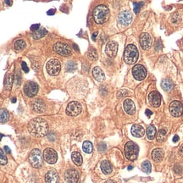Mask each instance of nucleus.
Listing matches in <instances>:
<instances>
[{
    "mask_svg": "<svg viewBox=\"0 0 183 183\" xmlns=\"http://www.w3.org/2000/svg\"><path fill=\"white\" fill-rule=\"evenodd\" d=\"M28 131L31 135L37 137H42L47 134L48 125L45 120L42 118H36L30 121L28 125Z\"/></svg>",
    "mask_w": 183,
    "mask_h": 183,
    "instance_id": "1",
    "label": "nucleus"
},
{
    "mask_svg": "<svg viewBox=\"0 0 183 183\" xmlns=\"http://www.w3.org/2000/svg\"><path fill=\"white\" fill-rule=\"evenodd\" d=\"M93 19L97 24H104L109 18V10L105 5H98L93 10Z\"/></svg>",
    "mask_w": 183,
    "mask_h": 183,
    "instance_id": "2",
    "label": "nucleus"
},
{
    "mask_svg": "<svg viewBox=\"0 0 183 183\" xmlns=\"http://www.w3.org/2000/svg\"><path fill=\"white\" fill-rule=\"evenodd\" d=\"M139 53L138 50L133 44H130L125 49L124 53V60L128 65H132L135 64L138 60Z\"/></svg>",
    "mask_w": 183,
    "mask_h": 183,
    "instance_id": "3",
    "label": "nucleus"
},
{
    "mask_svg": "<svg viewBox=\"0 0 183 183\" xmlns=\"http://www.w3.org/2000/svg\"><path fill=\"white\" fill-rule=\"evenodd\" d=\"M139 152L138 146L133 142H128L125 146V154L129 160H135L137 159Z\"/></svg>",
    "mask_w": 183,
    "mask_h": 183,
    "instance_id": "4",
    "label": "nucleus"
},
{
    "mask_svg": "<svg viewBox=\"0 0 183 183\" xmlns=\"http://www.w3.org/2000/svg\"><path fill=\"white\" fill-rule=\"evenodd\" d=\"M29 162L34 168H40L42 164V157L39 149H33L29 155Z\"/></svg>",
    "mask_w": 183,
    "mask_h": 183,
    "instance_id": "5",
    "label": "nucleus"
},
{
    "mask_svg": "<svg viewBox=\"0 0 183 183\" xmlns=\"http://www.w3.org/2000/svg\"><path fill=\"white\" fill-rule=\"evenodd\" d=\"M46 69L47 73L50 75H56L60 73L61 70L60 62L56 59H53L47 62L46 65Z\"/></svg>",
    "mask_w": 183,
    "mask_h": 183,
    "instance_id": "6",
    "label": "nucleus"
},
{
    "mask_svg": "<svg viewBox=\"0 0 183 183\" xmlns=\"http://www.w3.org/2000/svg\"><path fill=\"white\" fill-rule=\"evenodd\" d=\"M81 109H82V108H81L80 103L75 101L70 102L67 105L66 114L69 116H77V115L81 114Z\"/></svg>",
    "mask_w": 183,
    "mask_h": 183,
    "instance_id": "7",
    "label": "nucleus"
},
{
    "mask_svg": "<svg viewBox=\"0 0 183 183\" xmlns=\"http://www.w3.org/2000/svg\"><path fill=\"white\" fill-rule=\"evenodd\" d=\"M53 47H54V50L57 54L62 55V56H69L70 54H71L70 47L64 42H58L54 44Z\"/></svg>",
    "mask_w": 183,
    "mask_h": 183,
    "instance_id": "8",
    "label": "nucleus"
},
{
    "mask_svg": "<svg viewBox=\"0 0 183 183\" xmlns=\"http://www.w3.org/2000/svg\"><path fill=\"white\" fill-rule=\"evenodd\" d=\"M132 75L136 80L142 81L147 76V70L142 65H136L132 69Z\"/></svg>",
    "mask_w": 183,
    "mask_h": 183,
    "instance_id": "9",
    "label": "nucleus"
},
{
    "mask_svg": "<svg viewBox=\"0 0 183 183\" xmlns=\"http://www.w3.org/2000/svg\"><path fill=\"white\" fill-rule=\"evenodd\" d=\"M43 159L47 164H55L58 159V155H57L56 151L50 148L46 149L43 152Z\"/></svg>",
    "mask_w": 183,
    "mask_h": 183,
    "instance_id": "10",
    "label": "nucleus"
},
{
    "mask_svg": "<svg viewBox=\"0 0 183 183\" xmlns=\"http://www.w3.org/2000/svg\"><path fill=\"white\" fill-rule=\"evenodd\" d=\"M169 112L174 117H180L183 114V104L179 101H173L169 105Z\"/></svg>",
    "mask_w": 183,
    "mask_h": 183,
    "instance_id": "11",
    "label": "nucleus"
},
{
    "mask_svg": "<svg viewBox=\"0 0 183 183\" xmlns=\"http://www.w3.org/2000/svg\"><path fill=\"white\" fill-rule=\"evenodd\" d=\"M37 92H38V85L33 81L27 82L24 87V93L29 98L34 97L37 93Z\"/></svg>",
    "mask_w": 183,
    "mask_h": 183,
    "instance_id": "12",
    "label": "nucleus"
},
{
    "mask_svg": "<svg viewBox=\"0 0 183 183\" xmlns=\"http://www.w3.org/2000/svg\"><path fill=\"white\" fill-rule=\"evenodd\" d=\"M80 174L78 170L74 169H68L65 174V178L67 183H76L79 180Z\"/></svg>",
    "mask_w": 183,
    "mask_h": 183,
    "instance_id": "13",
    "label": "nucleus"
},
{
    "mask_svg": "<svg viewBox=\"0 0 183 183\" xmlns=\"http://www.w3.org/2000/svg\"><path fill=\"white\" fill-rule=\"evenodd\" d=\"M149 101L153 107L158 108L161 103V95L156 91H153L149 93Z\"/></svg>",
    "mask_w": 183,
    "mask_h": 183,
    "instance_id": "14",
    "label": "nucleus"
},
{
    "mask_svg": "<svg viewBox=\"0 0 183 183\" xmlns=\"http://www.w3.org/2000/svg\"><path fill=\"white\" fill-rule=\"evenodd\" d=\"M118 20H119V23L122 26H128L132 20V14L130 11H127V10L123 11L119 14Z\"/></svg>",
    "mask_w": 183,
    "mask_h": 183,
    "instance_id": "15",
    "label": "nucleus"
},
{
    "mask_svg": "<svg viewBox=\"0 0 183 183\" xmlns=\"http://www.w3.org/2000/svg\"><path fill=\"white\" fill-rule=\"evenodd\" d=\"M117 51H118V43L116 42L111 41L106 45L105 52H106V54H107L108 57L115 58L116 54H117Z\"/></svg>",
    "mask_w": 183,
    "mask_h": 183,
    "instance_id": "16",
    "label": "nucleus"
},
{
    "mask_svg": "<svg viewBox=\"0 0 183 183\" xmlns=\"http://www.w3.org/2000/svg\"><path fill=\"white\" fill-rule=\"evenodd\" d=\"M152 44V37L149 33H142L140 36V45L142 49L148 50Z\"/></svg>",
    "mask_w": 183,
    "mask_h": 183,
    "instance_id": "17",
    "label": "nucleus"
},
{
    "mask_svg": "<svg viewBox=\"0 0 183 183\" xmlns=\"http://www.w3.org/2000/svg\"><path fill=\"white\" fill-rule=\"evenodd\" d=\"M32 109H33L34 112L36 113H38V114H41L42 112H44L45 110V103L44 102L42 101V99H39V98H37L35 99L33 102H32Z\"/></svg>",
    "mask_w": 183,
    "mask_h": 183,
    "instance_id": "18",
    "label": "nucleus"
},
{
    "mask_svg": "<svg viewBox=\"0 0 183 183\" xmlns=\"http://www.w3.org/2000/svg\"><path fill=\"white\" fill-rule=\"evenodd\" d=\"M123 106H124V109L126 112V114H128L130 115H132L135 114V104H134V103L131 101V99H126L124 101Z\"/></svg>",
    "mask_w": 183,
    "mask_h": 183,
    "instance_id": "19",
    "label": "nucleus"
},
{
    "mask_svg": "<svg viewBox=\"0 0 183 183\" xmlns=\"http://www.w3.org/2000/svg\"><path fill=\"white\" fill-rule=\"evenodd\" d=\"M58 181H59L58 173L54 169L49 170L45 176L46 183H58Z\"/></svg>",
    "mask_w": 183,
    "mask_h": 183,
    "instance_id": "20",
    "label": "nucleus"
},
{
    "mask_svg": "<svg viewBox=\"0 0 183 183\" xmlns=\"http://www.w3.org/2000/svg\"><path fill=\"white\" fill-rule=\"evenodd\" d=\"M131 134L135 137H142L145 134V130L140 125H133L131 127Z\"/></svg>",
    "mask_w": 183,
    "mask_h": 183,
    "instance_id": "21",
    "label": "nucleus"
},
{
    "mask_svg": "<svg viewBox=\"0 0 183 183\" xmlns=\"http://www.w3.org/2000/svg\"><path fill=\"white\" fill-rule=\"evenodd\" d=\"M164 153L161 149H155L152 152V158L154 162H160L164 159Z\"/></svg>",
    "mask_w": 183,
    "mask_h": 183,
    "instance_id": "22",
    "label": "nucleus"
},
{
    "mask_svg": "<svg viewBox=\"0 0 183 183\" xmlns=\"http://www.w3.org/2000/svg\"><path fill=\"white\" fill-rule=\"evenodd\" d=\"M93 75L98 81H103L105 79V75L103 71L99 67H95L93 70Z\"/></svg>",
    "mask_w": 183,
    "mask_h": 183,
    "instance_id": "23",
    "label": "nucleus"
},
{
    "mask_svg": "<svg viewBox=\"0 0 183 183\" xmlns=\"http://www.w3.org/2000/svg\"><path fill=\"white\" fill-rule=\"evenodd\" d=\"M101 169L105 175H108L112 172V165L108 161L104 160L101 163Z\"/></svg>",
    "mask_w": 183,
    "mask_h": 183,
    "instance_id": "24",
    "label": "nucleus"
},
{
    "mask_svg": "<svg viewBox=\"0 0 183 183\" xmlns=\"http://www.w3.org/2000/svg\"><path fill=\"white\" fill-rule=\"evenodd\" d=\"M71 159H72V161L78 166H80L82 164V156L78 152H73L71 154Z\"/></svg>",
    "mask_w": 183,
    "mask_h": 183,
    "instance_id": "25",
    "label": "nucleus"
},
{
    "mask_svg": "<svg viewBox=\"0 0 183 183\" xmlns=\"http://www.w3.org/2000/svg\"><path fill=\"white\" fill-rule=\"evenodd\" d=\"M161 87H162V88L164 91L169 92V91H170L173 88L174 85H173V82L170 81L169 79H164L162 82H161Z\"/></svg>",
    "mask_w": 183,
    "mask_h": 183,
    "instance_id": "26",
    "label": "nucleus"
},
{
    "mask_svg": "<svg viewBox=\"0 0 183 183\" xmlns=\"http://www.w3.org/2000/svg\"><path fill=\"white\" fill-rule=\"evenodd\" d=\"M47 34V31L44 28H39L37 31H36L33 33V37L35 39H40L46 36Z\"/></svg>",
    "mask_w": 183,
    "mask_h": 183,
    "instance_id": "27",
    "label": "nucleus"
},
{
    "mask_svg": "<svg viewBox=\"0 0 183 183\" xmlns=\"http://www.w3.org/2000/svg\"><path fill=\"white\" fill-rule=\"evenodd\" d=\"M9 112L4 108H1L0 109V122L4 124L9 121Z\"/></svg>",
    "mask_w": 183,
    "mask_h": 183,
    "instance_id": "28",
    "label": "nucleus"
},
{
    "mask_svg": "<svg viewBox=\"0 0 183 183\" xmlns=\"http://www.w3.org/2000/svg\"><path fill=\"white\" fill-rule=\"evenodd\" d=\"M156 132H157V131H156L155 126H152V125L149 126V127L147 128V131H146L147 136H148L149 139H150V140H153V139L155 137Z\"/></svg>",
    "mask_w": 183,
    "mask_h": 183,
    "instance_id": "29",
    "label": "nucleus"
},
{
    "mask_svg": "<svg viewBox=\"0 0 183 183\" xmlns=\"http://www.w3.org/2000/svg\"><path fill=\"white\" fill-rule=\"evenodd\" d=\"M82 149L85 153L87 154H91L93 150V144L91 142H88V141H86L84 142L83 145H82Z\"/></svg>",
    "mask_w": 183,
    "mask_h": 183,
    "instance_id": "30",
    "label": "nucleus"
},
{
    "mask_svg": "<svg viewBox=\"0 0 183 183\" xmlns=\"http://www.w3.org/2000/svg\"><path fill=\"white\" fill-rule=\"evenodd\" d=\"M166 136V129H160L157 133V141L159 142H164Z\"/></svg>",
    "mask_w": 183,
    "mask_h": 183,
    "instance_id": "31",
    "label": "nucleus"
},
{
    "mask_svg": "<svg viewBox=\"0 0 183 183\" xmlns=\"http://www.w3.org/2000/svg\"><path fill=\"white\" fill-rule=\"evenodd\" d=\"M12 87V76L11 75L7 74L6 77L4 79V88H6L7 90H10Z\"/></svg>",
    "mask_w": 183,
    "mask_h": 183,
    "instance_id": "32",
    "label": "nucleus"
},
{
    "mask_svg": "<svg viewBox=\"0 0 183 183\" xmlns=\"http://www.w3.org/2000/svg\"><path fill=\"white\" fill-rule=\"evenodd\" d=\"M14 47L16 51H21L26 47V42L24 40H17L14 43Z\"/></svg>",
    "mask_w": 183,
    "mask_h": 183,
    "instance_id": "33",
    "label": "nucleus"
},
{
    "mask_svg": "<svg viewBox=\"0 0 183 183\" xmlns=\"http://www.w3.org/2000/svg\"><path fill=\"white\" fill-rule=\"evenodd\" d=\"M88 57L91 60H96L98 59V53L94 48H90L88 52Z\"/></svg>",
    "mask_w": 183,
    "mask_h": 183,
    "instance_id": "34",
    "label": "nucleus"
},
{
    "mask_svg": "<svg viewBox=\"0 0 183 183\" xmlns=\"http://www.w3.org/2000/svg\"><path fill=\"white\" fill-rule=\"evenodd\" d=\"M142 169L143 172H145L147 174L150 173V171H151V164H150V162L149 161H145V162L142 163Z\"/></svg>",
    "mask_w": 183,
    "mask_h": 183,
    "instance_id": "35",
    "label": "nucleus"
},
{
    "mask_svg": "<svg viewBox=\"0 0 183 183\" xmlns=\"http://www.w3.org/2000/svg\"><path fill=\"white\" fill-rule=\"evenodd\" d=\"M75 68H76V65H75V63L73 62V61H70V62H68L67 65H65V69H66V70L69 71V72L75 70Z\"/></svg>",
    "mask_w": 183,
    "mask_h": 183,
    "instance_id": "36",
    "label": "nucleus"
},
{
    "mask_svg": "<svg viewBox=\"0 0 183 183\" xmlns=\"http://www.w3.org/2000/svg\"><path fill=\"white\" fill-rule=\"evenodd\" d=\"M7 162H8V159H7L6 156L4 155V151L0 149V164L1 165H5Z\"/></svg>",
    "mask_w": 183,
    "mask_h": 183,
    "instance_id": "37",
    "label": "nucleus"
},
{
    "mask_svg": "<svg viewBox=\"0 0 183 183\" xmlns=\"http://www.w3.org/2000/svg\"><path fill=\"white\" fill-rule=\"evenodd\" d=\"M133 5H134V12H135L136 14H137L139 12L141 7L143 5V3H134Z\"/></svg>",
    "mask_w": 183,
    "mask_h": 183,
    "instance_id": "38",
    "label": "nucleus"
},
{
    "mask_svg": "<svg viewBox=\"0 0 183 183\" xmlns=\"http://www.w3.org/2000/svg\"><path fill=\"white\" fill-rule=\"evenodd\" d=\"M20 82H21V76H20V72H16L15 74V83L17 85H20Z\"/></svg>",
    "mask_w": 183,
    "mask_h": 183,
    "instance_id": "39",
    "label": "nucleus"
},
{
    "mask_svg": "<svg viewBox=\"0 0 183 183\" xmlns=\"http://www.w3.org/2000/svg\"><path fill=\"white\" fill-rule=\"evenodd\" d=\"M98 150L100 152H103V151L106 150V145L104 143H100V144H98Z\"/></svg>",
    "mask_w": 183,
    "mask_h": 183,
    "instance_id": "40",
    "label": "nucleus"
},
{
    "mask_svg": "<svg viewBox=\"0 0 183 183\" xmlns=\"http://www.w3.org/2000/svg\"><path fill=\"white\" fill-rule=\"evenodd\" d=\"M21 66H22V69H23V70H24L25 72H28V71H29V69H28V67H27L26 62H22Z\"/></svg>",
    "mask_w": 183,
    "mask_h": 183,
    "instance_id": "41",
    "label": "nucleus"
},
{
    "mask_svg": "<svg viewBox=\"0 0 183 183\" xmlns=\"http://www.w3.org/2000/svg\"><path fill=\"white\" fill-rule=\"evenodd\" d=\"M39 28H40V25H39V24H34V25H32V26L31 27V29H32V30H36V31H37Z\"/></svg>",
    "mask_w": 183,
    "mask_h": 183,
    "instance_id": "42",
    "label": "nucleus"
},
{
    "mask_svg": "<svg viewBox=\"0 0 183 183\" xmlns=\"http://www.w3.org/2000/svg\"><path fill=\"white\" fill-rule=\"evenodd\" d=\"M54 13H55V9H49L47 12L48 15H53V14H54Z\"/></svg>",
    "mask_w": 183,
    "mask_h": 183,
    "instance_id": "43",
    "label": "nucleus"
},
{
    "mask_svg": "<svg viewBox=\"0 0 183 183\" xmlns=\"http://www.w3.org/2000/svg\"><path fill=\"white\" fill-rule=\"evenodd\" d=\"M145 114H146L147 116H150V115H153V112H152L150 109H147V110H146V112H145Z\"/></svg>",
    "mask_w": 183,
    "mask_h": 183,
    "instance_id": "44",
    "label": "nucleus"
},
{
    "mask_svg": "<svg viewBox=\"0 0 183 183\" xmlns=\"http://www.w3.org/2000/svg\"><path fill=\"white\" fill-rule=\"evenodd\" d=\"M179 154L182 156H183V144L180 147V149H179Z\"/></svg>",
    "mask_w": 183,
    "mask_h": 183,
    "instance_id": "45",
    "label": "nucleus"
},
{
    "mask_svg": "<svg viewBox=\"0 0 183 183\" xmlns=\"http://www.w3.org/2000/svg\"><path fill=\"white\" fill-rule=\"evenodd\" d=\"M179 141V136L177 135H176L174 137H173V142H178Z\"/></svg>",
    "mask_w": 183,
    "mask_h": 183,
    "instance_id": "46",
    "label": "nucleus"
},
{
    "mask_svg": "<svg viewBox=\"0 0 183 183\" xmlns=\"http://www.w3.org/2000/svg\"><path fill=\"white\" fill-rule=\"evenodd\" d=\"M4 150L6 151V153H8V154H10V153H11L10 149H9V148L8 146H5V147H4Z\"/></svg>",
    "mask_w": 183,
    "mask_h": 183,
    "instance_id": "47",
    "label": "nucleus"
},
{
    "mask_svg": "<svg viewBox=\"0 0 183 183\" xmlns=\"http://www.w3.org/2000/svg\"><path fill=\"white\" fill-rule=\"evenodd\" d=\"M97 36H98V32H94V33L93 34V40H95V39H96Z\"/></svg>",
    "mask_w": 183,
    "mask_h": 183,
    "instance_id": "48",
    "label": "nucleus"
},
{
    "mask_svg": "<svg viewBox=\"0 0 183 183\" xmlns=\"http://www.w3.org/2000/svg\"><path fill=\"white\" fill-rule=\"evenodd\" d=\"M5 3H6L7 4H9V5H11V4H12V2H11V1H9V0H6V1H5Z\"/></svg>",
    "mask_w": 183,
    "mask_h": 183,
    "instance_id": "49",
    "label": "nucleus"
},
{
    "mask_svg": "<svg viewBox=\"0 0 183 183\" xmlns=\"http://www.w3.org/2000/svg\"><path fill=\"white\" fill-rule=\"evenodd\" d=\"M105 183H116V182H114V181H112V180H108V181H107Z\"/></svg>",
    "mask_w": 183,
    "mask_h": 183,
    "instance_id": "50",
    "label": "nucleus"
},
{
    "mask_svg": "<svg viewBox=\"0 0 183 183\" xmlns=\"http://www.w3.org/2000/svg\"><path fill=\"white\" fill-rule=\"evenodd\" d=\"M12 102H13V103H15V102H16V98H12Z\"/></svg>",
    "mask_w": 183,
    "mask_h": 183,
    "instance_id": "51",
    "label": "nucleus"
},
{
    "mask_svg": "<svg viewBox=\"0 0 183 183\" xmlns=\"http://www.w3.org/2000/svg\"><path fill=\"white\" fill-rule=\"evenodd\" d=\"M133 169L132 166H128V169Z\"/></svg>",
    "mask_w": 183,
    "mask_h": 183,
    "instance_id": "52",
    "label": "nucleus"
},
{
    "mask_svg": "<svg viewBox=\"0 0 183 183\" xmlns=\"http://www.w3.org/2000/svg\"><path fill=\"white\" fill-rule=\"evenodd\" d=\"M3 136H4V135H3V134H0V140L3 138Z\"/></svg>",
    "mask_w": 183,
    "mask_h": 183,
    "instance_id": "53",
    "label": "nucleus"
}]
</instances>
